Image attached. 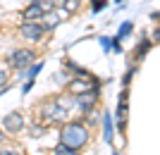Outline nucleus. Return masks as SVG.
I'll return each instance as SVG.
<instances>
[{"mask_svg":"<svg viewBox=\"0 0 160 155\" xmlns=\"http://www.w3.org/2000/svg\"><path fill=\"white\" fill-rule=\"evenodd\" d=\"M96 98H98V91H96V86H93V88H88V91L77 95V103H79L81 110H91L96 105Z\"/></svg>","mask_w":160,"mask_h":155,"instance_id":"423d86ee","label":"nucleus"},{"mask_svg":"<svg viewBox=\"0 0 160 155\" xmlns=\"http://www.w3.org/2000/svg\"><path fill=\"white\" fill-rule=\"evenodd\" d=\"M41 134H43V129H41V127H31V136H41Z\"/></svg>","mask_w":160,"mask_h":155,"instance_id":"f3484780","label":"nucleus"},{"mask_svg":"<svg viewBox=\"0 0 160 155\" xmlns=\"http://www.w3.org/2000/svg\"><path fill=\"white\" fill-rule=\"evenodd\" d=\"M129 31H132V22H127V24H122V27H120V34H117V41H120V38H124V36H127Z\"/></svg>","mask_w":160,"mask_h":155,"instance_id":"2eb2a0df","label":"nucleus"},{"mask_svg":"<svg viewBox=\"0 0 160 155\" xmlns=\"http://www.w3.org/2000/svg\"><path fill=\"white\" fill-rule=\"evenodd\" d=\"M88 88H91V84H88V76H84V79H77V81H72V84H69V91H72L74 95L84 93V91H88Z\"/></svg>","mask_w":160,"mask_h":155,"instance_id":"6e6552de","label":"nucleus"},{"mask_svg":"<svg viewBox=\"0 0 160 155\" xmlns=\"http://www.w3.org/2000/svg\"><path fill=\"white\" fill-rule=\"evenodd\" d=\"M0 155H19L17 150H0Z\"/></svg>","mask_w":160,"mask_h":155,"instance_id":"aec40b11","label":"nucleus"},{"mask_svg":"<svg viewBox=\"0 0 160 155\" xmlns=\"http://www.w3.org/2000/svg\"><path fill=\"white\" fill-rule=\"evenodd\" d=\"M153 17H155V19H160V12H155V14H153Z\"/></svg>","mask_w":160,"mask_h":155,"instance_id":"4be33fe9","label":"nucleus"},{"mask_svg":"<svg viewBox=\"0 0 160 155\" xmlns=\"http://www.w3.org/2000/svg\"><path fill=\"white\" fill-rule=\"evenodd\" d=\"M58 24H60V17H58V14H43V24H41L43 29H55Z\"/></svg>","mask_w":160,"mask_h":155,"instance_id":"9d476101","label":"nucleus"},{"mask_svg":"<svg viewBox=\"0 0 160 155\" xmlns=\"http://www.w3.org/2000/svg\"><path fill=\"white\" fill-rule=\"evenodd\" d=\"M33 57H36V55H33L31 50H14L12 57H7V60H10V65H12V67L22 69V67H29V65L33 62Z\"/></svg>","mask_w":160,"mask_h":155,"instance_id":"7ed1b4c3","label":"nucleus"},{"mask_svg":"<svg viewBox=\"0 0 160 155\" xmlns=\"http://www.w3.org/2000/svg\"><path fill=\"white\" fill-rule=\"evenodd\" d=\"M103 5H105L103 0H96V2H93V10H96V12H98V10H103Z\"/></svg>","mask_w":160,"mask_h":155,"instance_id":"a211bd4d","label":"nucleus"},{"mask_svg":"<svg viewBox=\"0 0 160 155\" xmlns=\"http://www.w3.org/2000/svg\"><path fill=\"white\" fill-rule=\"evenodd\" d=\"M100 46L105 48V50H110V38H100Z\"/></svg>","mask_w":160,"mask_h":155,"instance_id":"6ab92c4d","label":"nucleus"},{"mask_svg":"<svg viewBox=\"0 0 160 155\" xmlns=\"http://www.w3.org/2000/svg\"><path fill=\"white\" fill-rule=\"evenodd\" d=\"M2 129L10 131V134L22 131V129H24V117H22V112H10V115L2 119Z\"/></svg>","mask_w":160,"mask_h":155,"instance_id":"20e7f679","label":"nucleus"},{"mask_svg":"<svg viewBox=\"0 0 160 155\" xmlns=\"http://www.w3.org/2000/svg\"><path fill=\"white\" fill-rule=\"evenodd\" d=\"M19 31H22V36H24V38H29V41H41V36H43V31H46V29L41 27V24H36V22H24Z\"/></svg>","mask_w":160,"mask_h":155,"instance_id":"39448f33","label":"nucleus"},{"mask_svg":"<svg viewBox=\"0 0 160 155\" xmlns=\"http://www.w3.org/2000/svg\"><path fill=\"white\" fill-rule=\"evenodd\" d=\"M41 115H43V122L55 124V122H65L67 115H69V110L60 108L58 103H50V105H43V108H41Z\"/></svg>","mask_w":160,"mask_h":155,"instance_id":"f03ea898","label":"nucleus"},{"mask_svg":"<svg viewBox=\"0 0 160 155\" xmlns=\"http://www.w3.org/2000/svg\"><path fill=\"white\" fill-rule=\"evenodd\" d=\"M7 81V76H5V72H2V69H0V86H2V84H5Z\"/></svg>","mask_w":160,"mask_h":155,"instance_id":"412c9836","label":"nucleus"},{"mask_svg":"<svg viewBox=\"0 0 160 155\" xmlns=\"http://www.w3.org/2000/svg\"><path fill=\"white\" fill-rule=\"evenodd\" d=\"M2 138H5V136H2V134H0V141H2Z\"/></svg>","mask_w":160,"mask_h":155,"instance_id":"5701e85b","label":"nucleus"},{"mask_svg":"<svg viewBox=\"0 0 160 155\" xmlns=\"http://www.w3.org/2000/svg\"><path fill=\"white\" fill-rule=\"evenodd\" d=\"M117 117H120V119H124V117H127V93H122V98H120V108H117Z\"/></svg>","mask_w":160,"mask_h":155,"instance_id":"f8f14e48","label":"nucleus"},{"mask_svg":"<svg viewBox=\"0 0 160 155\" xmlns=\"http://www.w3.org/2000/svg\"><path fill=\"white\" fill-rule=\"evenodd\" d=\"M72 98H69V95H62V98H58V105H60V108H65V110H69L72 108Z\"/></svg>","mask_w":160,"mask_h":155,"instance_id":"4468645a","label":"nucleus"},{"mask_svg":"<svg viewBox=\"0 0 160 155\" xmlns=\"http://www.w3.org/2000/svg\"><path fill=\"white\" fill-rule=\"evenodd\" d=\"M36 2L41 5L43 12H53V10H55V2H53V0H36Z\"/></svg>","mask_w":160,"mask_h":155,"instance_id":"ddd939ff","label":"nucleus"},{"mask_svg":"<svg viewBox=\"0 0 160 155\" xmlns=\"http://www.w3.org/2000/svg\"><path fill=\"white\" fill-rule=\"evenodd\" d=\"M62 143H67V146H72V148H81L84 143H86L88 134L86 129L81 127V124H77V122H72V124H67L65 129H62Z\"/></svg>","mask_w":160,"mask_h":155,"instance_id":"f257e3e1","label":"nucleus"},{"mask_svg":"<svg viewBox=\"0 0 160 155\" xmlns=\"http://www.w3.org/2000/svg\"><path fill=\"white\" fill-rule=\"evenodd\" d=\"M43 14H46V12H43V10H41V5L36 2V0H33L31 5L24 10V19H27V22H36V19H41Z\"/></svg>","mask_w":160,"mask_h":155,"instance_id":"0eeeda50","label":"nucleus"},{"mask_svg":"<svg viewBox=\"0 0 160 155\" xmlns=\"http://www.w3.org/2000/svg\"><path fill=\"white\" fill-rule=\"evenodd\" d=\"M53 155H77V148H72V146H67V143L60 141V146L53 150Z\"/></svg>","mask_w":160,"mask_h":155,"instance_id":"9b49d317","label":"nucleus"},{"mask_svg":"<svg viewBox=\"0 0 160 155\" xmlns=\"http://www.w3.org/2000/svg\"><path fill=\"white\" fill-rule=\"evenodd\" d=\"M146 50H148V41H143V43L136 48V57H143V53H146Z\"/></svg>","mask_w":160,"mask_h":155,"instance_id":"dca6fc26","label":"nucleus"},{"mask_svg":"<svg viewBox=\"0 0 160 155\" xmlns=\"http://www.w3.org/2000/svg\"><path fill=\"white\" fill-rule=\"evenodd\" d=\"M103 131H105V141H112V119H110V115H103Z\"/></svg>","mask_w":160,"mask_h":155,"instance_id":"1a4fd4ad","label":"nucleus"}]
</instances>
